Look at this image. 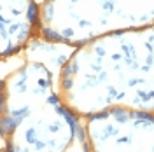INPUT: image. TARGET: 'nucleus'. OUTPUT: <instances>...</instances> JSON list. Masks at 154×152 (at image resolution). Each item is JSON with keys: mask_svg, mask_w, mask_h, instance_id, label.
<instances>
[{"mask_svg": "<svg viewBox=\"0 0 154 152\" xmlns=\"http://www.w3.org/2000/svg\"><path fill=\"white\" fill-rule=\"evenodd\" d=\"M56 89L79 119L110 108L154 114V28L116 32L74 47Z\"/></svg>", "mask_w": 154, "mask_h": 152, "instance_id": "f257e3e1", "label": "nucleus"}, {"mask_svg": "<svg viewBox=\"0 0 154 152\" xmlns=\"http://www.w3.org/2000/svg\"><path fill=\"white\" fill-rule=\"evenodd\" d=\"M84 152H154V114L110 108L79 119Z\"/></svg>", "mask_w": 154, "mask_h": 152, "instance_id": "20e7f679", "label": "nucleus"}, {"mask_svg": "<svg viewBox=\"0 0 154 152\" xmlns=\"http://www.w3.org/2000/svg\"><path fill=\"white\" fill-rule=\"evenodd\" d=\"M0 56L23 53L40 37V7L35 0H0Z\"/></svg>", "mask_w": 154, "mask_h": 152, "instance_id": "39448f33", "label": "nucleus"}, {"mask_svg": "<svg viewBox=\"0 0 154 152\" xmlns=\"http://www.w3.org/2000/svg\"><path fill=\"white\" fill-rule=\"evenodd\" d=\"M154 26V0H44L40 37L79 47L102 35Z\"/></svg>", "mask_w": 154, "mask_h": 152, "instance_id": "7ed1b4c3", "label": "nucleus"}, {"mask_svg": "<svg viewBox=\"0 0 154 152\" xmlns=\"http://www.w3.org/2000/svg\"><path fill=\"white\" fill-rule=\"evenodd\" d=\"M77 129L79 117L61 102L48 65L25 61L2 79V152H67Z\"/></svg>", "mask_w": 154, "mask_h": 152, "instance_id": "f03ea898", "label": "nucleus"}]
</instances>
